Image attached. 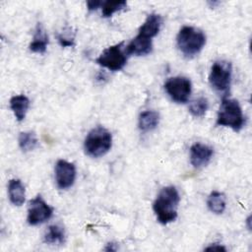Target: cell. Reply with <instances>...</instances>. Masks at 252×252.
<instances>
[{
	"label": "cell",
	"mask_w": 252,
	"mask_h": 252,
	"mask_svg": "<svg viewBox=\"0 0 252 252\" xmlns=\"http://www.w3.org/2000/svg\"><path fill=\"white\" fill-rule=\"evenodd\" d=\"M180 202L178 190L174 186H165L158 192L153 203V211L159 223L165 225L177 218V209Z\"/></svg>",
	"instance_id": "obj_1"
},
{
	"label": "cell",
	"mask_w": 252,
	"mask_h": 252,
	"mask_svg": "<svg viewBox=\"0 0 252 252\" xmlns=\"http://www.w3.org/2000/svg\"><path fill=\"white\" fill-rule=\"evenodd\" d=\"M159 123V114L154 110H146L140 113L138 126L142 132H150L158 127Z\"/></svg>",
	"instance_id": "obj_16"
},
{
	"label": "cell",
	"mask_w": 252,
	"mask_h": 252,
	"mask_svg": "<svg viewBox=\"0 0 252 252\" xmlns=\"http://www.w3.org/2000/svg\"><path fill=\"white\" fill-rule=\"evenodd\" d=\"M127 7L126 1H117V0H107L103 1L101 5V13L103 18H109L116 12H119Z\"/></svg>",
	"instance_id": "obj_20"
},
{
	"label": "cell",
	"mask_w": 252,
	"mask_h": 252,
	"mask_svg": "<svg viewBox=\"0 0 252 252\" xmlns=\"http://www.w3.org/2000/svg\"><path fill=\"white\" fill-rule=\"evenodd\" d=\"M57 39H58L59 44L62 47H72L75 44L74 43V36L73 37H69V36H66L64 34H58L57 35Z\"/></svg>",
	"instance_id": "obj_22"
},
{
	"label": "cell",
	"mask_w": 252,
	"mask_h": 252,
	"mask_svg": "<svg viewBox=\"0 0 252 252\" xmlns=\"http://www.w3.org/2000/svg\"><path fill=\"white\" fill-rule=\"evenodd\" d=\"M30 104L31 101L25 94H17L10 98V108L17 121L21 122L25 119L30 108Z\"/></svg>",
	"instance_id": "obj_14"
},
{
	"label": "cell",
	"mask_w": 252,
	"mask_h": 252,
	"mask_svg": "<svg viewBox=\"0 0 252 252\" xmlns=\"http://www.w3.org/2000/svg\"><path fill=\"white\" fill-rule=\"evenodd\" d=\"M245 124L241 106L236 99L223 97L218 111L216 125L229 127L235 132H239Z\"/></svg>",
	"instance_id": "obj_3"
},
{
	"label": "cell",
	"mask_w": 252,
	"mask_h": 252,
	"mask_svg": "<svg viewBox=\"0 0 252 252\" xmlns=\"http://www.w3.org/2000/svg\"><path fill=\"white\" fill-rule=\"evenodd\" d=\"M206 35L201 30L184 26L177 33L176 45L186 58H192L201 52L206 44Z\"/></svg>",
	"instance_id": "obj_2"
},
{
	"label": "cell",
	"mask_w": 252,
	"mask_h": 252,
	"mask_svg": "<svg viewBox=\"0 0 252 252\" xmlns=\"http://www.w3.org/2000/svg\"><path fill=\"white\" fill-rule=\"evenodd\" d=\"M112 146V135L103 126H95L85 138L84 150L86 155L92 158H99L106 155Z\"/></svg>",
	"instance_id": "obj_4"
},
{
	"label": "cell",
	"mask_w": 252,
	"mask_h": 252,
	"mask_svg": "<svg viewBox=\"0 0 252 252\" xmlns=\"http://www.w3.org/2000/svg\"><path fill=\"white\" fill-rule=\"evenodd\" d=\"M124 42L121 41L105 48L95 59V63L110 71H119L123 69L127 62L126 52L123 51Z\"/></svg>",
	"instance_id": "obj_6"
},
{
	"label": "cell",
	"mask_w": 252,
	"mask_h": 252,
	"mask_svg": "<svg viewBox=\"0 0 252 252\" xmlns=\"http://www.w3.org/2000/svg\"><path fill=\"white\" fill-rule=\"evenodd\" d=\"M18 144L20 149L24 153H28L31 151H33L38 144L36 135L32 131H26L21 132L18 137Z\"/></svg>",
	"instance_id": "obj_19"
},
{
	"label": "cell",
	"mask_w": 252,
	"mask_h": 252,
	"mask_svg": "<svg viewBox=\"0 0 252 252\" xmlns=\"http://www.w3.org/2000/svg\"><path fill=\"white\" fill-rule=\"evenodd\" d=\"M161 25H162L161 16L157 13H151L147 16L145 22L139 28L138 34L143 37L152 39L158 33L161 28Z\"/></svg>",
	"instance_id": "obj_11"
},
{
	"label": "cell",
	"mask_w": 252,
	"mask_h": 252,
	"mask_svg": "<svg viewBox=\"0 0 252 252\" xmlns=\"http://www.w3.org/2000/svg\"><path fill=\"white\" fill-rule=\"evenodd\" d=\"M163 88L171 100L177 103L187 102L192 92L191 81L188 78L181 76L167 79Z\"/></svg>",
	"instance_id": "obj_7"
},
{
	"label": "cell",
	"mask_w": 252,
	"mask_h": 252,
	"mask_svg": "<svg viewBox=\"0 0 252 252\" xmlns=\"http://www.w3.org/2000/svg\"><path fill=\"white\" fill-rule=\"evenodd\" d=\"M213 156L214 150L208 145L195 143L190 148V162L196 168L206 166L211 161Z\"/></svg>",
	"instance_id": "obj_10"
},
{
	"label": "cell",
	"mask_w": 252,
	"mask_h": 252,
	"mask_svg": "<svg viewBox=\"0 0 252 252\" xmlns=\"http://www.w3.org/2000/svg\"><path fill=\"white\" fill-rule=\"evenodd\" d=\"M53 215V209L43 200L40 195L29 202L27 221L30 225H38L48 220Z\"/></svg>",
	"instance_id": "obj_8"
},
{
	"label": "cell",
	"mask_w": 252,
	"mask_h": 252,
	"mask_svg": "<svg viewBox=\"0 0 252 252\" xmlns=\"http://www.w3.org/2000/svg\"><path fill=\"white\" fill-rule=\"evenodd\" d=\"M208 108H209L208 99L204 96H199L190 103L189 112L194 117H202L206 114Z\"/></svg>",
	"instance_id": "obj_21"
},
{
	"label": "cell",
	"mask_w": 252,
	"mask_h": 252,
	"mask_svg": "<svg viewBox=\"0 0 252 252\" xmlns=\"http://www.w3.org/2000/svg\"><path fill=\"white\" fill-rule=\"evenodd\" d=\"M55 182L59 189L66 190L72 187L76 180V166L65 159H58L55 164Z\"/></svg>",
	"instance_id": "obj_9"
},
{
	"label": "cell",
	"mask_w": 252,
	"mask_h": 252,
	"mask_svg": "<svg viewBox=\"0 0 252 252\" xmlns=\"http://www.w3.org/2000/svg\"><path fill=\"white\" fill-rule=\"evenodd\" d=\"M66 234L64 228L60 224H51L48 226L43 236V241L47 244H63Z\"/></svg>",
	"instance_id": "obj_18"
},
{
	"label": "cell",
	"mask_w": 252,
	"mask_h": 252,
	"mask_svg": "<svg viewBox=\"0 0 252 252\" xmlns=\"http://www.w3.org/2000/svg\"><path fill=\"white\" fill-rule=\"evenodd\" d=\"M48 34L41 23H37L35 26L32 40L29 45V48L33 53L43 54L45 53L48 45Z\"/></svg>",
	"instance_id": "obj_13"
},
{
	"label": "cell",
	"mask_w": 252,
	"mask_h": 252,
	"mask_svg": "<svg viewBox=\"0 0 252 252\" xmlns=\"http://www.w3.org/2000/svg\"><path fill=\"white\" fill-rule=\"evenodd\" d=\"M206 251H226V248L220 244H217V243H214L208 247L205 248Z\"/></svg>",
	"instance_id": "obj_24"
},
{
	"label": "cell",
	"mask_w": 252,
	"mask_h": 252,
	"mask_svg": "<svg viewBox=\"0 0 252 252\" xmlns=\"http://www.w3.org/2000/svg\"><path fill=\"white\" fill-rule=\"evenodd\" d=\"M231 78L232 65L230 62L220 60L213 63L209 75V83L211 87L219 94H221L223 97L229 93Z\"/></svg>",
	"instance_id": "obj_5"
},
{
	"label": "cell",
	"mask_w": 252,
	"mask_h": 252,
	"mask_svg": "<svg viewBox=\"0 0 252 252\" xmlns=\"http://www.w3.org/2000/svg\"><path fill=\"white\" fill-rule=\"evenodd\" d=\"M102 5V1H98V0H91V1H87V8L89 12H93L97 10L99 7H101Z\"/></svg>",
	"instance_id": "obj_23"
},
{
	"label": "cell",
	"mask_w": 252,
	"mask_h": 252,
	"mask_svg": "<svg viewBox=\"0 0 252 252\" xmlns=\"http://www.w3.org/2000/svg\"><path fill=\"white\" fill-rule=\"evenodd\" d=\"M208 209L217 215H220L224 212L226 207L225 195L219 191H213L207 199Z\"/></svg>",
	"instance_id": "obj_17"
},
{
	"label": "cell",
	"mask_w": 252,
	"mask_h": 252,
	"mask_svg": "<svg viewBox=\"0 0 252 252\" xmlns=\"http://www.w3.org/2000/svg\"><path fill=\"white\" fill-rule=\"evenodd\" d=\"M153 51V41L150 38L143 37L137 34L125 47L127 55L144 56L148 55Z\"/></svg>",
	"instance_id": "obj_12"
},
{
	"label": "cell",
	"mask_w": 252,
	"mask_h": 252,
	"mask_svg": "<svg viewBox=\"0 0 252 252\" xmlns=\"http://www.w3.org/2000/svg\"><path fill=\"white\" fill-rule=\"evenodd\" d=\"M8 196L10 202L17 207L22 206L26 200V188L20 179H11L8 183Z\"/></svg>",
	"instance_id": "obj_15"
}]
</instances>
